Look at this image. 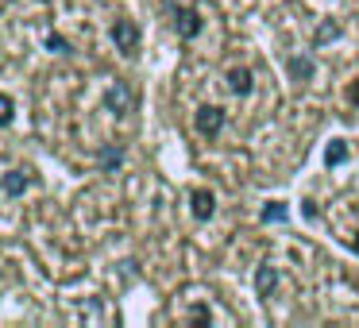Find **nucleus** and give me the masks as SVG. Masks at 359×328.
<instances>
[{
	"instance_id": "obj_1",
	"label": "nucleus",
	"mask_w": 359,
	"mask_h": 328,
	"mask_svg": "<svg viewBox=\"0 0 359 328\" xmlns=\"http://www.w3.org/2000/svg\"><path fill=\"white\" fill-rule=\"evenodd\" d=\"M112 43H116L124 55H135V47H140V27H135L132 20H116V24H112Z\"/></svg>"
},
{
	"instance_id": "obj_2",
	"label": "nucleus",
	"mask_w": 359,
	"mask_h": 328,
	"mask_svg": "<svg viewBox=\"0 0 359 328\" xmlns=\"http://www.w3.org/2000/svg\"><path fill=\"white\" fill-rule=\"evenodd\" d=\"M194 124H197V132H201V135H217L220 128H224V109H217V104H205V109H197Z\"/></svg>"
},
{
	"instance_id": "obj_3",
	"label": "nucleus",
	"mask_w": 359,
	"mask_h": 328,
	"mask_svg": "<svg viewBox=\"0 0 359 328\" xmlns=\"http://www.w3.org/2000/svg\"><path fill=\"white\" fill-rule=\"evenodd\" d=\"M189 209H194L197 220H209L212 212H217V197H212V189H194V193H189Z\"/></svg>"
},
{
	"instance_id": "obj_4",
	"label": "nucleus",
	"mask_w": 359,
	"mask_h": 328,
	"mask_svg": "<svg viewBox=\"0 0 359 328\" xmlns=\"http://www.w3.org/2000/svg\"><path fill=\"white\" fill-rule=\"evenodd\" d=\"M224 81H228V89H232V93H240V97H248L251 86H255V78H251L248 66H232V70L224 74Z\"/></svg>"
},
{
	"instance_id": "obj_5",
	"label": "nucleus",
	"mask_w": 359,
	"mask_h": 328,
	"mask_svg": "<svg viewBox=\"0 0 359 328\" xmlns=\"http://www.w3.org/2000/svg\"><path fill=\"white\" fill-rule=\"evenodd\" d=\"M104 104H109V109L116 112V116H124V112L132 109V89H128L124 81H116V86L109 89V97H104Z\"/></svg>"
},
{
	"instance_id": "obj_6",
	"label": "nucleus",
	"mask_w": 359,
	"mask_h": 328,
	"mask_svg": "<svg viewBox=\"0 0 359 328\" xmlns=\"http://www.w3.org/2000/svg\"><path fill=\"white\" fill-rule=\"evenodd\" d=\"M174 16H178V35L182 39H194V35L201 32V16H197L194 8H174Z\"/></svg>"
},
{
	"instance_id": "obj_7",
	"label": "nucleus",
	"mask_w": 359,
	"mask_h": 328,
	"mask_svg": "<svg viewBox=\"0 0 359 328\" xmlns=\"http://www.w3.org/2000/svg\"><path fill=\"white\" fill-rule=\"evenodd\" d=\"M274 286H278V271H274V266H259V271H255V294L259 297H271Z\"/></svg>"
},
{
	"instance_id": "obj_8",
	"label": "nucleus",
	"mask_w": 359,
	"mask_h": 328,
	"mask_svg": "<svg viewBox=\"0 0 359 328\" xmlns=\"http://www.w3.org/2000/svg\"><path fill=\"white\" fill-rule=\"evenodd\" d=\"M0 186H4V193H8V197H20V193H24L27 186H32V178H27L24 170H8V174H4V182H0Z\"/></svg>"
},
{
	"instance_id": "obj_9",
	"label": "nucleus",
	"mask_w": 359,
	"mask_h": 328,
	"mask_svg": "<svg viewBox=\"0 0 359 328\" xmlns=\"http://www.w3.org/2000/svg\"><path fill=\"white\" fill-rule=\"evenodd\" d=\"M120 163H124V155H120V147H109V151L101 155V166H104V170H116Z\"/></svg>"
},
{
	"instance_id": "obj_10",
	"label": "nucleus",
	"mask_w": 359,
	"mask_h": 328,
	"mask_svg": "<svg viewBox=\"0 0 359 328\" xmlns=\"http://www.w3.org/2000/svg\"><path fill=\"white\" fill-rule=\"evenodd\" d=\"M290 70H294V78H297V81H305V78L313 74V66L305 62V58H290Z\"/></svg>"
},
{
	"instance_id": "obj_11",
	"label": "nucleus",
	"mask_w": 359,
	"mask_h": 328,
	"mask_svg": "<svg viewBox=\"0 0 359 328\" xmlns=\"http://www.w3.org/2000/svg\"><path fill=\"white\" fill-rule=\"evenodd\" d=\"M12 112H16L12 97H4V93H0V128H4V124H12Z\"/></svg>"
},
{
	"instance_id": "obj_12",
	"label": "nucleus",
	"mask_w": 359,
	"mask_h": 328,
	"mask_svg": "<svg viewBox=\"0 0 359 328\" xmlns=\"http://www.w3.org/2000/svg\"><path fill=\"white\" fill-rule=\"evenodd\" d=\"M328 166H336V163H344V158H348V147H344V143H332V147H328Z\"/></svg>"
},
{
	"instance_id": "obj_13",
	"label": "nucleus",
	"mask_w": 359,
	"mask_h": 328,
	"mask_svg": "<svg viewBox=\"0 0 359 328\" xmlns=\"http://www.w3.org/2000/svg\"><path fill=\"white\" fill-rule=\"evenodd\" d=\"M47 47L55 50V55H70V43H66L62 35H50V39H47Z\"/></svg>"
},
{
	"instance_id": "obj_14",
	"label": "nucleus",
	"mask_w": 359,
	"mask_h": 328,
	"mask_svg": "<svg viewBox=\"0 0 359 328\" xmlns=\"http://www.w3.org/2000/svg\"><path fill=\"white\" fill-rule=\"evenodd\" d=\"M263 217H266V220H286V209H282V205H271Z\"/></svg>"
},
{
	"instance_id": "obj_15",
	"label": "nucleus",
	"mask_w": 359,
	"mask_h": 328,
	"mask_svg": "<svg viewBox=\"0 0 359 328\" xmlns=\"http://www.w3.org/2000/svg\"><path fill=\"white\" fill-rule=\"evenodd\" d=\"M351 101L359 104V81H355V86H351Z\"/></svg>"
},
{
	"instance_id": "obj_16",
	"label": "nucleus",
	"mask_w": 359,
	"mask_h": 328,
	"mask_svg": "<svg viewBox=\"0 0 359 328\" xmlns=\"http://www.w3.org/2000/svg\"><path fill=\"white\" fill-rule=\"evenodd\" d=\"M351 243H355V251H359V235H355V240H351Z\"/></svg>"
}]
</instances>
